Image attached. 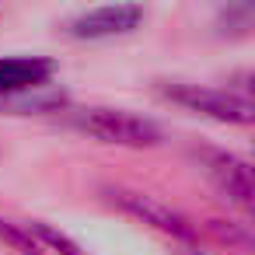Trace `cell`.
Wrapping results in <instances>:
<instances>
[{"label":"cell","instance_id":"1","mask_svg":"<svg viewBox=\"0 0 255 255\" xmlns=\"http://www.w3.org/2000/svg\"><path fill=\"white\" fill-rule=\"evenodd\" d=\"M74 129L102 140V143H119V147H154L161 143V126L150 123L147 116L126 112V109H74L67 119Z\"/></svg>","mask_w":255,"mask_h":255},{"label":"cell","instance_id":"2","mask_svg":"<svg viewBox=\"0 0 255 255\" xmlns=\"http://www.w3.org/2000/svg\"><path fill=\"white\" fill-rule=\"evenodd\" d=\"M161 95L171 98L175 105H182L185 112L196 116H210L217 123H252V102L224 91V88H206V84H161Z\"/></svg>","mask_w":255,"mask_h":255},{"label":"cell","instance_id":"3","mask_svg":"<svg viewBox=\"0 0 255 255\" xmlns=\"http://www.w3.org/2000/svg\"><path fill=\"white\" fill-rule=\"evenodd\" d=\"M196 157H199V168L206 171V178L227 196V199H234L238 206H252V196H255V189H252V168H248V161H241L238 154H231V150H213V147H203V150H196Z\"/></svg>","mask_w":255,"mask_h":255},{"label":"cell","instance_id":"4","mask_svg":"<svg viewBox=\"0 0 255 255\" xmlns=\"http://www.w3.org/2000/svg\"><path fill=\"white\" fill-rule=\"evenodd\" d=\"M143 21V7L140 4H105V7H91L81 18L70 21V35L74 39H112V35H126Z\"/></svg>","mask_w":255,"mask_h":255},{"label":"cell","instance_id":"5","mask_svg":"<svg viewBox=\"0 0 255 255\" xmlns=\"http://www.w3.org/2000/svg\"><path fill=\"white\" fill-rule=\"evenodd\" d=\"M112 203H119L126 213L140 217L143 224H150V227H157V231H164V234H175V238H182V241H192V227H189L171 206H164L161 199H154V196H147V192L116 189V192H112Z\"/></svg>","mask_w":255,"mask_h":255},{"label":"cell","instance_id":"6","mask_svg":"<svg viewBox=\"0 0 255 255\" xmlns=\"http://www.w3.org/2000/svg\"><path fill=\"white\" fill-rule=\"evenodd\" d=\"M53 74H56V63L49 56H4L0 60V95L42 88Z\"/></svg>","mask_w":255,"mask_h":255},{"label":"cell","instance_id":"7","mask_svg":"<svg viewBox=\"0 0 255 255\" xmlns=\"http://www.w3.org/2000/svg\"><path fill=\"white\" fill-rule=\"evenodd\" d=\"M25 227V234L32 238V241H42V245H49V248H56L60 255H81V248L67 238V234H60V231H53L49 224H42V220H32V224H21Z\"/></svg>","mask_w":255,"mask_h":255},{"label":"cell","instance_id":"8","mask_svg":"<svg viewBox=\"0 0 255 255\" xmlns=\"http://www.w3.org/2000/svg\"><path fill=\"white\" fill-rule=\"evenodd\" d=\"M0 241H7V245L21 248L25 255H35V252H39V245L25 234V227H21V224H11V220H0Z\"/></svg>","mask_w":255,"mask_h":255},{"label":"cell","instance_id":"9","mask_svg":"<svg viewBox=\"0 0 255 255\" xmlns=\"http://www.w3.org/2000/svg\"><path fill=\"white\" fill-rule=\"evenodd\" d=\"M178 255H203V252H196V248H182Z\"/></svg>","mask_w":255,"mask_h":255}]
</instances>
